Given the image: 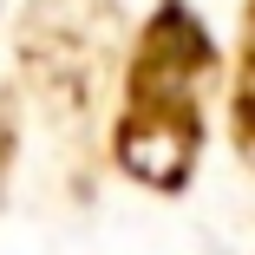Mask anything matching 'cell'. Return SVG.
<instances>
[{
  "instance_id": "4",
  "label": "cell",
  "mask_w": 255,
  "mask_h": 255,
  "mask_svg": "<svg viewBox=\"0 0 255 255\" xmlns=\"http://www.w3.org/2000/svg\"><path fill=\"white\" fill-rule=\"evenodd\" d=\"M20 125H26V105H20V85L7 79L0 85V203H7L13 170H20Z\"/></svg>"
},
{
  "instance_id": "2",
  "label": "cell",
  "mask_w": 255,
  "mask_h": 255,
  "mask_svg": "<svg viewBox=\"0 0 255 255\" xmlns=\"http://www.w3.org/2000/svg\"><path fill=\"white\" fill-rule=\"evenodd\" d=\"M125 7L118 0H26L13 20V85L53 144V170L72 203L98 190V125L125 72Z\"/></svg>"
},
{
  "instance_id": "1",
  "label": "cell",
  "mask_w": 255,
  "mask_h": 255,
  "mask_svg": "<svg viewBox=\"0 0 255 255\" xmlns=\"http://www.w3.org/2000/svg\"><path fill=\"white\" fill-rule=\"evenodd\" d=\"M216 79H223V46L196 13V0H150L118 72V112L105 131L112 170L150 196H183L210 150Z\"/></svg>"
},
{
  "instance_id": "3",
  "label": "cell",
  "mask_w": 255,
  "mask_h": 255,
  "mask_svg": "<svg viewBox=\"0 0 255 255\" xmlns=\"http://www.w3.org/2000/svg\"><path fill=\"white\" fill-rule=\"evenodd\" d=\"M229 150L242 170H255V0H242L236 59H229Z\"/></svg>"
}]
</instances>
